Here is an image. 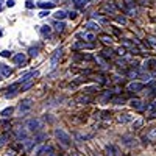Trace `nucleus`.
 Returning <instances> with one entry per match:
<instances>
[{"instance_id": "obj_1", "label": "nucleus", "mask_w": 156, "mask_h": 156, "mask_svg": "<svg viewBox=\"0 0 156 156\" xmlns=\"http://www.w3.org/2000/svg\"><path fill=\"white\" fill-rule=\"evenodd\" d=\"M42 120L41 119H37V117H34V119H30L27 123H25V128L28 129V131H31V133H37L39 129L42 128Z\"/></svg>"}, {"instance_id": "obj_2", "label": "nucleus", "mask_w": 156, "mask_h": 156, "mask_svg": "<svg viewBox=\"0 0 156 156\" xmlns=\"http://www.w3.org/2000/svg\"><path fill=\"white\" fill-rule=\"evenodd\" d=\"M55 136L59 139V142L64 145V147H69L70 145V136L64 131V129H59V128H56L55 129Z\"/></svg>"}, {"instance_id": "obj_3", "label": "nucleus", "mask_w": 156, "mask_h": 156, "mask_svg": "<svg viewBox=\"0 0 156 156\" xmlns=\"http://www.w3.org/2000/svg\"><path fill=\"white\" fill-rule=\"evenodd\" d=\"M31 106H33L31 98H25V100H22V101H20V105H19V111L23 114V112L30 111V109H31Z\"/></svg>"}, {"instance_id": "obj_4", "label": "nucleus", "mask_w": 156, "mask_h": 156, "mask_svg": "<svg viewBox=\"0 0 156 156\" xmlns=\"http://www.w3.org/2000/svg\"><path fill=\"white\" fill-rule=\"evenodd\" d=\"M36 76H39V72H37V70H31V72H28V73H25V75H22V76H20V80H19V83H25V81H31L33 78H36Z\"/></svg>"}, {"instance_id": "obj_5", "label": "nucleus", "mask_w": 156, "mask_h": 156, "mask_svg": "<svg viewBox=\"0 0 156 156\" xmlns=\"http://www.w3.org/2000/svg\"><path fill=\"white\" fill-rule=\"evenodd\" d=\"M126 89H128V90H131V92H139V90L144 89V84L139 83V81H133V83H129V84H128Z\"/></svg>"}, {"instance_id": "obj_6", "label": "nucleus", "mask_w": 156, "mask_h": 156, "mask_svg": "<svg viewBox=\"0 0 156 156\" xmlns=\"http://www.w3.org/2000/svg\"><path fill=\"white\" fill-rule=\"evenodd\" d=\"M61 55H62V50L61 48H58V50H55V53H53V56H51V67H56V62L59 61V58H61Z\"/></svg>"}, {"instance_id": "obj_7", "label": "nucleus", "mask_w": 156, "mask_h": 156, "mask_svg": "<svg viewBox=\"0 0 156 156\" xmlns=\"http://www.w3.org/2000/svg\"><path fill=\"white\" fill-rule=\"evenodd\" d=\"M12 61H14V62L17 64V66H20V67H22V64H25L27 58H25V55H23V53H17V55L12 56Z\"/></svg>"}, {"instance_id": "obj_8", "label": "nucleus", "mask_w": 156, "mask_h": 156, "mask_svg": "<svg viewBox=\"0 0 156 156\" xmlns=\"http://www.w3.org/2000/svg\"><path fill=\"white\" fill-rule=\"evenodd\" d=\"M0 75L2 76H9L11 75V69H9V66H5V64H0Z\"/></svg>"}, {"instance_id": "obj_9", "label": "nucleus", "mask_w": 156, "mask_h": 156, "mask_svg": "<svg viewBox=\"0 0 156 156\" xmlns=\"http://www.w3.org/2000/svg\"><path fill=\"white\" fill-rule=\"evenodd\" d=\"M131 108H134V109H145V106L144 105H140V100H131Z\"/></svg>"}, {"instance_id": "obj_10", "label": "nucleus", "mask_w": 156, "mask_h": 156, "mask_svg": "<svg viewBox=\"0 0 156 156\" xmlns=\"http://www.w3.org/2000/svg\"><path fill=\"white\" fill-rule=\"evenodd\" d=\"M72 3H75L76 8H84L89 3V0H72Z\"/></svg>"}, {"instance_id": "obj_11", "label": "nucleus", "mask_w": 156, "mask_h": 156, "mask_svg": "<svg viewBox=\"0 0 156 156\" xmlns=\"http://www.w3.org/2000/svg\"><path fill=\"white\" fill-rule=\"evenodd\" d=\"M131 120H133V115H129V114H122V115L119 117V122H122V123L131 122Z\"/></svg>"}, {"instance_id": "obj_12", "label": "nucleus", "mask_w": 156, "mask_h": 156, "mask_svg": "<svg viewBox=\"0 0 156 156\" xmlns=\"http://www.w3.org/2000/svg\"><path fill=\"white\" fill-rule=\"evenodd\" d=\"M84 28H87V30H98L100 27H98L97 22H92V20H90V22H87V23L84 25Z\"/></svg>"}, {"instance_id": "obj_13", "label": "nucleus", "mask_w": 156, "mask_h": 156, "mask_svg": "<svg viewBox=\"0 0 156 156\" xmlns=\"http://www.w3.org/2000/svg\"><path fill=\"white\" fill-rule=\"evenodd\" d=\"M16 137H17V140H25L27 139V133L23 131V129H16Z\"/></svg>"}, {"instance_id": "obj_14", "label": "nucleus", "mask_w": 156, "mask_h": 156, "mask_svg": "<svg viewBox=\"0 0 156 156\" xmlns=\"http://www.w3.org/2000/svg\"><path fill=\"white\" fill-rule=\"evenodd\" d=\"M103 9L108 11V12H111V14H114V12L117 11V6H115L114 3H109V5H105V6H103Z\"/></svg>"}, {"instance_id": "obj_15", "label": "nucleus", "mask_w": 156, "mask_h": 156, "mask_svg": "<svg viewBox=\"0 0 156 156\" xmlns=\"http://www.w3.org/2000/svg\"><path fill=\"white\" fill-rule=\"evenodd\" d=\"M12 111H14V108H11V106L9 108H5L2 112H0V115H2V117H9L12 114Z\"/></svg>"}, {"instance_id": "obj_16", "label": "nucleus", "mask_w": 156, "mask_h": 156, "mask_svg": "<svg viewBox=\"0 0 156 156\" xmlns=\"http://www.w3.org/2000/svg\"><path fill=\"white\" fill-rule=\"evenodd\" d=\"M101 55L105 56V58H112L114 56V50H111V48H105L101 51Z\"/></svg>"}, {"instance_id": "obj_17", "label": "nucleus", "mask_w": 156, "mask_h": 156, "mask_svg": "<svg viewBox=\"0 0 156 156\" xmlns=\"http://www.w3.org/2000/svg\"><path fill=\"white\" fill-rule=\"evenodd\" d=\"M100 41L105 42V44H111V42H112V37L108 36V34H101V36H100Z\"/></svg>"}, {"instance_id": "obj_18", "label": "nucleus", "mask_w": 156, "mask_h": 156, "mask_svg": "<svg viewBox=\"0 0 156 156\" xmlns=\"http://www.w3.org/2000/svg\"><path fill=\"white\" fill-rule=\"evenodd\" d=\"M8 139H9V134H8V133H3L2 136H0V147L5 145L6 142H8Z\"/></svg>"}, {"instance_id": "obj_19", "label": "nucleus", "mask_w": 156, "mask_h": 156, "mask_svg": "<svg viewBox=\"0 0 156 156\" xmlns=\"http://www.w3.org/2000/svg\"><path fill=\"white\" fill-rule=\"evenodd\" d=\"M39 6L44 8V9H50V8L55 6V3H51V2H41V3H39Z\"/></svg>"}, {"instance_id": "obj_20", "label": "nucleus", "mask_w": 156, "mask_h": 156, "mask_svg": "<svg viewBox=\"0 0 156 156\" xmlns=\"http://www.w3.org/2000/svg\"><path fill=\"white\" fill-rule=\"evenodd\" d=\"M41 33H42L44 36H48V34L51 33V28L48 27V25H44V27H41Z\"/></svg>"}, {"instance_id": "obj_21", "label": "nucleus", "mask_w": 156, "mask_h": 156, "mask_svg": "<svg viewBox=\"0 0 156 156\" xmlns=\"http://www.w3.org/2000/svg\"><path fill=\"white\" fill-rule=\"evenodd\" d=\"M76 101H78V103H90V101H92V97H87V95H84V97H80Z\"/></svg>"}, {"instance_id": "obj_22", "label": "nucleus", "mask_w": 156, "mask_h": 156, "mask_svg": "<svg viewBox=\"0 0 156 156\" xmlns=\"http://www.w3.org/2000/svg\"><path fill=\"white\" fill-rule=\"evenodd\" d=\"M66 16H67V14H66V12H64V11H56L53 17H55V19H58V20H61V19H64Z\"/></svg>"}, {"instance_id": "obj_23", "label": "nucleus", "mask_w": 156, "mask_h": 156, "mask_svg": "<svg viewBox=\"0 0 156 156\" xmlns=\"http://www.w3.org/2000/svg\"><path fill=\"white\" fill-rule=\"evenodd\" d=\"M42 139H45V134L44 133H41V134H37L33 140H34V144H41V142H42Z\"/></svg>"}, {"instance_id": "obj_24", "label": "nucleus", "mask_w": 156, "mask_h": 156, "mask_svg": "<svg viewBox=\"0 0 156 156\" xmlns=\"http://www.w3.org/2000/svg\"><path fill=\"white\" fill-rule=\"evenodd\" d=\"M56 31H64V28H66V23L64 22H56Z\"/></svg>"}, {"instance_id": "obj_25", "label": "nucleus", "mask_w": 156, "mask_h": 156, "mask_svg": "<svg viewBox=\"0 0 156 156\" xmlns=\"http://www.w3.org/2000/svg\"><path fill=\"white\" fill-rule=\"evenodd\" d=\"M112 103H114V105H123V103H125V98L115 97V98H112Z\"/></svg>"}, {"instance_id": "obj_26", "label": "nucleus", "mask_w": 156, "mask_h": 156, "mask_svg": "<svg viewBox=\"0 0 156 156\" xmlns=\"http://www.w3.org/2000/svg\"><path fill=\"white\" fill-rule=\"evenodd\" d=\"M123 3H125L128 8H134V5H136V0H123Z\"/></svg>"}, {"instance_id": "obj_27", "label": "nucleus", "mask_w": 156, "mask_h": 156, "mask_svg": "<svg viewBox=\"0 0 156 156\" xmlns=\"http://www.w3.org/2000/svg\"><path fill=\"white\" fill-rule=\"evenodd\" d=\"M148 139H151V140H156V128H153L151 131L148 133V136H147Z\"/></svg>"}, {"instance_id": "obj_28", "label": "nucleus", "mask_w": 156, "mask_h": 156, "mask_svg": "<svg viewBox=\"0 0 156 156\" xmlns=\"http://www.w3.org/2000/svg\"><path fill=\"white\" fill-rule=\"evenodd\" d=\"M37 51H39V50H37L36 47H31V48L28 50V53H30V56H33V58H34V56H37Z\"/></svg>"}, {"instance_id": "obj_29", "label": "nucleus", "mask_w": 156, "mask_h": 156, "mask_svg": "<svg viewBox=\"0 0 156 156\" xmlns=\"http://www.w3.org/2000/svg\"><path fill=\"white\" fill-rule=\"evenodd\" d=\"M115 20L119 22V23H122V25H125V23H126V19H125L123 16H115Z\"/></svg>"}, {"instance_id": "obj_30", "label": "nucleus", "mask_w": 156, "mask_h": 156, "mask_svg": "<svg viewBox=\"0 0 156 156\" xmlns=\"http://www.w3.org/2000/svg\"><path fill=\"white\" fill-rule=\"evenodd\" d=\"M31 84H33V81H25V84L22 86V89H20V90H27V89H30V87H31Z\"/></svg>"}, {"instance_id": "obj_31", "label": "nucleus", "mask_w": 156, "mask_h": 156, "mask_svg": "<svg viewBox=\"0 0 156 156\" xmlns=\"http://www.w3.org/2000/svg\"><path fill=\"white\" fill-rule=\"evenodd\" d=\"M95 90H98V86H92V87H86L84 92H95Z\"/></svg>"}, {"instance_id": "obj_32", "label": "nucleus", "mask_w": 156, "mask_h": 156, "mask_svg": "<svg viewBox=\"0 0 156 156\" xmlns=\"http://www.w3.org/2000/svg\"><path fill=\"white\" fill-rule=\"evenodd\" d=\"M84 39H87V41H94L95 36H94L92 33H86V34H84Z\"/></svg>"}, {"instance_id": "obj_33", "label": "nucleus", "mask_w": 156, "mask_h": 156, "mask_svg": "<svg viewBox=\"0 0 156 156\" xmlns=\"http://www.w3.org/2000/svg\"><path fill=\"white\" fill-rule=\"evenodd\" d=\"M0 55H2L3 58H9V56H11V51H8V50H3Z\"/></svg>"}, {"instance_id": "obj_34", "label": "nucleus", "mask_w": 156, "mask_h": 156, "mask_svg": "<svg viewBox=\"0 0 156 156\" xmlns=\"http://www.w3.org/2000/svg\"><path fill=\"white\" fill-rule=\"evenodd\" d=\"M67 17H70V19H75V17H76V11H70L69 14H67Z\"/></svg>"}, {"instance_id": "obj_35", "label": "nucleus", "mask_w": 156, "mask_h": 156, "mask_svg": "<svg viewBox=\"0 0 156 156\" xmlns=\"http://www.w3.org/2000/svg\"><path fill=\"white\" fill-rule=\"evenodd\" d=\"M148 41H150V44L156 45V37H154V36H148Z\"/></svg>"}, {"instance_id": "obj_36", "label": "nucleus", "mask_w": 156, "mask_h": 156, "mask_svg": "<svg viewBox=\"0 0 156 156\" xmlns=\"http://www.w3.org/2000/svg\"><path fill=\"white\" fill-rule=\"evenodd\" d=\"M6 6L12 8V6H14V0H8V2H6Z\"/></svg>"}, {"instance_id": "obj_37", "label": "nucleus", "mask_w": 156, "mask_h": 156, "mask_svg": "<svg viewBox=\"0 0 156 156\" xmlns=\"http://www.w3.org/2000/svg\"><path fill=\"white\" fill-rule=\"evenodd\" d=\"M117 53H119V55H125V48H123V47H120L119 50H117Z\"/></svg>"}, {"instance_id": "obj_38", "label": "nucleus", "mask_w": 156, "mask_h": 156, "mask_svg": "<svg viewBox=\"0 0 156 156\" xmlns=\"http://www.w3.org/2000/svg\"><path fill=\"white\" fill-rule=\"evenodd\" d=\"M140 125H142V120H137V122H136V123H134V128H136V129H137V128H139V126H140Z\"/></svg>"}, {"instance_id": "obj_39", "label": "nucleus", "mask_w": 156, "mask_h": 156, "mask_svg": "<svg viewBox=\"0 0 156 156\" xmlns=\"http://www.w3.org/2000/svg\"><path fill=\"white\" fill-rule=\"evenodd\" d=\"M148 109H150V111H153V109H156V101L153 103V105H150V106H148Z\"/></svg>"}, {"instance_id": "obj_40", "label": "nucleus", "mask_w": 156, "mask_h": 156, "mask_svg": "<svg viewBox=\"0 0 156 156\" xmlns=\"http://www.w3.org/2000/svg\"><path fill=\"white\" fill-rule=\"evenodd\" d=\"M27 8H34V3L33 2H27Z\"/></svg>"}, {"instance_id": "obj_41", "label": "nucleus", "mask_w": 156, "mask_h": 156, "mask_svg": "<svg viewBox=\"0 0 156 156\" xmlns=\"http://www.w3.org/2000/svg\"><path fill=\"white\" fill-rule=\"evenodd\" d=\"M151 0H142V5H150Z\"/></svg>"}, {"instance_id": "obj_42", "label": "nucleus", "mask_w": 156, "mask_h": 156, "mask_svg": "<svg viewBox=\"0 0 156 156\" xmlns=\"http://www.w3.org/2000/svg\"><path fill=\"white\" fill-rule=\"evenodd\" d=\"M39 16H41V17H45V16H48V11H47V12H45V11H42Z\"/></svg>"}, {"instance_id": "obj_43", "label": "nucleus", "mask_w": 156, "mask_h": 156, "mask_svg": "<svg viewBox=\"0 0 156 156\" xmlns=\"http://www.w3.org/2000/svg\"><path fill=\"white\" fill-rule=\"evenodd\" d=\"M0 9H2V6H0Z\"/></svg>"}, {"instance_id": "obj_44", "label": "nucleus", "mask_w": 156, "mask_h": 156, "mask_svg": "<svg viewBox=\"0 0 156 156\" xmlns=\"http://www.w3.org/2000/svg\"><path fill=\"white\" fill-rule=\"evenodd\" d=\"M0 76H2V75H0Z\"/></svg>"}]
</instances>
